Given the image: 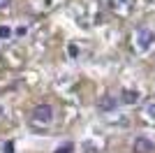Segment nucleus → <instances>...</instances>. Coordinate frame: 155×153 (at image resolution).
<instances>
[{
  "label": "nucleus",
  "instance_id": "1a4fd4ad",
  "mask_svg": "<svg viewBox=\"0 0 155 153\" xmlns=\"http://www.w3.org/2000/svg\"><path fill=\"white\" fill-rule=\"evenodd\" d=\"M2 153H14V144H12V141H7V144H5V151H2Z\"/></svg>",
  "mask_w": 155,
  "mask_h": 153
},
{
  "label": "nucleus",
  "instance_id": "20e7f679",
  "mask_svg": "<svg viewBox=\"0 0 155 153\" xmlns=\"http://www.w3.org/2000/svg\"><path fill=\"white\" fill-rule=\"evenodd\" d=\"M97 109H100V111H114V109H116V100L111 95H102L97 100Z\"/></svg>",
  "mask_w": 155,
  "mask_h": 153
},
{
  "label": "nucleus",
  "instance_id": "9d476101",
  "mask_svg": "<svg viewBox=\"0 0 155 153\" xmlns=\"http://www.w3.org/2000/svg\"><path fill=\"white\" fill-rule=\"evenodd\" d=\"M7 5H9V0H0V9H5Z\"/></svg>",
  "mask_w": 155,
  "mask_h": 153
},
{
  "label": "nucleus",
  "instance_id": "0eeeda50",
  "mask_svg": "<svg viewBox=\"0 0 155 153\" xmlns=\"http://www.w3.org/2000/svg\"><path fill=\"white\" fill-rule=\"evenodd\" d=\"M146 116H148V118H153V121H155V102H150V104H146Z\"/></svg>",
  "mask_w": 155,
  "mask_h": 153
},
{
  "label": "nucleus",
  "instance_id": "6e6552de",
  "mask_svg": "<svg viewBox=\"0 0 155 153\" xmlns=\"http://www.w3.org/2000/svg\"><path fill=\"white\" fill-rule=\"evenodd\" d=\"M9 35H12V30L7 25H0V37H9Z\"/></svg>",
  "mask_w": 155,
  "mask_h": 153
},
{
  "label": "nucleus",
  "instance_id": "f03ea898",
  "mask_svg": "<svg viewBox=\"0 0 155 153\" xmlns=\"http://www.w3.org/2000/svg\"><path fill=\"white\" fill-rule=\"evenodd\" d=\"M155 42V32L148 30V28H141V30L137 32V44L141 46V49H148V46H153Z\"/></svg>",
  "mask_w": 155,
  "mask_h": 153
},
{
  "label": "nucleus",
  "instance_id": "423d86ee",
  "mask_svg": "<svg viewBox=\"0 0 155 153\" xmlns=\"http://www.w3.org/2000/svg\"><path fill=\"white\" fill-rule=\"evenodd\" d=\"M72 151H74V144H72V141H67V144L56 148V153H72Z\"/></svg>",
  "mask_w": 155,
  "mask_h": 153
},
{
  "label": "nucleus",
  "instance_id": "39448f33",
  "mask_svg": "<svg viewBox=\"0 0 155 153\" xmlns=\"http://www.w3.org/2000/svg\"><path fill=\"white\" fill-rule=\"evenodd\" d=\"M123 102L125 104H137L139 102V93L137 90H123Z\"/></svg>",
  "mask_w": 155,
  "mask_h": 153
},
{
  "label": "nucleus",
  "instance_id": "f257e3e1",
  "mask_svg": "<svg viewBox=\"0 0 155 153\" xmlns=\"http://www.w3.org/2000/svg\"><path fill=\"white\" fill-rule=\"evenodd\" d=\"M30 121L35 123V125H49V123L53 121V109L49 107V104H37L30 114Z\"/></svg>",
  "mask_w": 155,
  "mask_h": 153
},
{
  "label": "nucleus",
  "instance_id": "7ed1b4c3",
  "mask_svg": "<svg viewBox=\"0 0 155 153\" xmlns=\"http://www.w3.org/2000/svg\"><path fill=\"white\" fill-rule=\"evenodd\" d=\"M132 151L134 153H153L155 146H153V141H150L148 137H137L134 144H132Z\"/></svg>",
  "mask_w": 155,
  "mask_h": 153
},
{
  "label": "nucleus",
  "instance_id": "9b49d317",
  "mask_svg": "<svg viewBox=\"0 0 155 153\" xmlns=\"http://www.w3.org/2000/svg\"><path fill=\"white\" fill-rule=\"evenodd\" d=\"M0 116H2V107H0Z\"/></svg>",
  "mask_w": 155,
  "mask_h": 153
}]
</instances>
